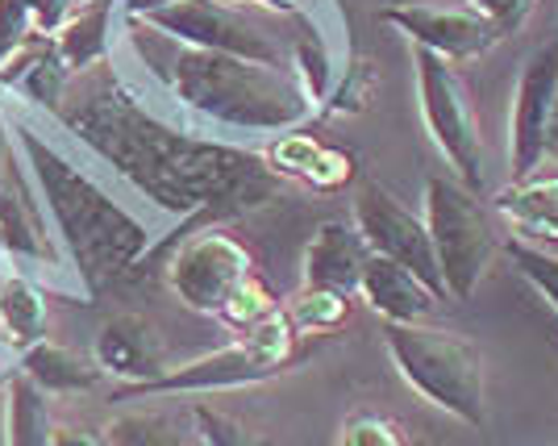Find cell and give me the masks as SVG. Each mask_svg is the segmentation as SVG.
I'll return each mask as SVG.
<instances>
[{"instance_id": "6da1fadb", "label": "cell", "mask_w": 558, "mask_h": 446, "mask_svg": "<svg viewBox=\"0 0 558 446\" xmlns=\"http://www.w3.org/2000/svg\"><path fill=\"white\" fill-rule=\"evenodd\" d=\"M59 125L84 142L121 184L180 226H221L283 196V180L258 150L226 142L187 118L175 96L146 71H117L113 55L71 75Z\"/></svg>"}, {"instance_id": "7a4b0ae2", "label": "cell", "mask_w": 558, "mask_h": 446, "mask_svg": "<svg viewBox=\"0 0 558 446\" xmlns=\"http://www.w3.org/2000/svg\"><path fill=\"white\" fill-rule=\"evenodd\" d=\"M4 118H9V134L29 176L43 226L93 305L100 288L125 280L142 258L167 246V221H155L146 209L121 201L105 176H96L93 167H84L71 155L68 142L43 134L38 109L4 105Z\"/></svg>"}, {"instance_id": "3957f363", "label": "cell", "mask_w": 558, "mask_h": 446, "mask_svg": "<svg viewBox=\"0 0 558 446\" xmlns=\"http://www.w3.org/2000/svg\"><path fill=\"white\" fill-rule=\"evenodd\" d=\"M130 22V50L138 55V68H146L167 93L175 96V105L184 109L196 125H205L209 134L230 142V134H288L304 130L317 118L313 96L301 88V80L288 68H267L251 63L238 55L221 50H196L171 43L159 34L163 50L150 47L146 29L134 17Z\"/></svg>"}, {"instance_id": "277c9868", "label": "cell", "mask_w": 558, "mask_h": 446, "mask_svg": "<svg viewBox=\"0 0 558 446\" xmlns=\"http://www.w3.org/2000/svg\"><path fill=\"white\" fill-rule=\"evenodd\" d=\"M384 347L392 359L396 376L404 379L425 405L450 413L454 422L484 430L488 425V379L480 351L438 326L425 322H388Z\"/></svg>"}, {"instance_id": "5b68a950", "label": "cell", "mask_w": 558, "mask_h": 446, "mask_svg": "<svg viewBox=\"0 0 558 446\" xmlns=\"http://www.w3.org/2000/svg\"><path fill=\"white\" fill-rule=\"evenodd\" d=\"M296 326L288 322V313L276 309L271 317H263L255 329H246L242 338H233L230 347L209 354H196L180 367H167L159 379L138 384V388H117L113 400H146V397H213V393H233V388H251L263 379L283 376L296 363Z\"/></svg>"}, {"instance_id": "8992f818", "label": "cell", "mask_w": 558, "mask_h": 446, "mask_svg": "<svg viewBox=\"0 0 558 446\" xmlns=\"http://www.w3.org/2000/svg\"><path fill=\"white\" fill-rule=\"evenodd\" d=\"M425 230L434 242V255L442 267L446 297L466 301L480 280L488 276L492 258H496V230L488 221V209L480 205V192L450 180V176H429L425 180Z\"/></svg>"}, {"instance_id": "52a82bcc", "label": "cell", "mask_w": 558, "mask_h": 446, "mask_svg": "<svg viewBox=\"0 0 558 446\" xmlns=\"http://www.w3.org/2000/svg\"><path fill=\"white\" fill-rule=\"evenodd\" d=\"M409 59H413V84H417V109L425 134L450 164L459 184H466L471 192H484V184H488L484 142H480V121H475V109H471V96H466L459 71H454V63H446L442 55L421 47H409Z\"/></svg>"}, {"instance_id": "ba28073f", "label": "cell", "mask_w": 558, "mask_h": 446, "mask_svg": "<svg viewBox=\"0 0 558 446\" xmlns=\"http://www.w3.org/2000/svg\"><path fill=\"white\" fill-rule=\"evenodd\" d=\"M125 17H138L142 25L159 29L180 47L221 50V55H238L251 63L292 71V50L276 43L263 25L251 22L242 9L221 4V0H163V4H150L142 13H125Z\"/></svg>"}, {"instance_id": "9c48e42d", "label": "cell", "mask_w": 558, "mask_h": 446, "mask_svg": "<svg viewBox=\"0 0 558 446\" xmlns=\"http://www.w3.org/2000/svg\"><path fill=\"white\" fill-rule=\"evenodd\" d=\"M255 272L251 251L226 234L221 226H205L196 234H187L171 258H167V288L180 297V305L201 313V317H217L221 305L230 301V292Z\"/></svg>"}, {"instance_id": "30bf717a", "label": "cell", "mask_w": 558, "mask_h": 446, "mask_svg": "<svg viewBox=\"0 0 558 446\" xmlns=\"http://www.w3.org/2000/svg\"><path fill=\"white\" fill-rule=\"evenodd\" d=\"M350 221L363 234L372 255H384L400 263V267H409L421 284L434 288L438 301H450L442 267H438V255H434V242H429V230H425V217H417L409 205H400L392 192L379 189L375 180H363L354 189V201H350Z\"/></svg>"}, {"instance_id": "8fae6325", "label": "cell", "mask_w": 558, "mask_h": 446, "mask_svg": "<svg viewBox=\"0 0 558 446\" xmlns=\"http://www.w3.org/2000/svg\"><path fill=\"white\" fill-rule=\"evenodd\" d=\"M558 113V38L530 50L512 84L509 109V171L512 180H530L550 164V134Z\"/></svg>"}, {"instance_id": "7c38bea8", "label": "cell", "mask_w": 558, "mask_h": 446, "mask_svg": "<svg viewBox=\"0 0 558 446\" xmlns=\"http://www.w3.org/2000/svg\"><path fill=\"white\" fill-rule=\"evenodd\" d=\"M388 25H396L409 47L434 50L446 63H471L480 55H488L500 43V29L484 22L471 9H434V4H388L379 13Z\"/></svg>"}, {"instance_id": "4fadbf2b", "label": "cell", "mask_w": 558, "mask_h": 446, "mask_svg": "<svg viewBox=\"0 0 558 446\" xmlns=\"http://www.w3.org/2000/svg\"><path fill=\"white\" fill-rule=\"evenodd\" d=\"M93 359L105 376H113L121 388H138L167 372L163 338L150 317L142 313H113L96 329Z\"/></svg>"}, {"instance_id": "5bb4252c", "label": "cell", "mask_w": 558, "mask_h": 446, "mask_svg": "<svg viewBox=\"0 0 558 446\" xmlns=\"http://www.w3.org/2000/svg\"><path fill=\"white\" fill-rule=\"evenodd\" d=\"M367 242L354 230V221H322L308 238L301 258V288H326L342 297H359L363 267H367Z\"/></svg>"}, {"instance_id": "9a60e30c", "label": "cell", "mask_w": 558, "mask_h": 446, "mask_svg": "<svg viewBox=\"0 0 558 446\" xmlns=\"http://www.w3.org/2000/svg\"><path fill=\"white\" fill-rule=\"evenodd\" d=\"M71 71L54 50L50 34H34L9 63H0V96H17L22 105L54 118L68 96Z\"/></svg>"}, {"instance_id": "2e32d148", "label": "cell", "mask_w": 558, "mask_h": 446, "mask_svg": "<svg viewBox=\"0 0 558 446\" xmlns=\"http://www.w3.org/2000/svg\"><path fill=\"white\" fill-rule=\"evenodd\" d=\"M359 297L367 301L372 313H379L384 322H425L438 297L429 284H421L409 267H400L392 258L372 255L367 267H363V284H359Z\"/></svg>"}, {"instance_id": "e0dca14e", "label": "cell", "mask_w": 558, "mask_h": 446, "mask_svg": "<svg viewBox=\"0 0 558 446\" xmlns=\"http://www.w3.org/2000/svg\"><path fill=\"white\" fill-rule=\"evenodd\" d=\"M117 13H121V0H80V9H71L68 22L50 34L71 75L96 68L113 55Z\"/></svg>"}, {"instance_id": "ac0fdd59", "label": "cell", "mask_w": 558, "mask_h": 446, "mask_svg": "<svg viewBox=\"0 0 558 446\" xmlns=\"http://www.w3.org/2000/svg\"><path fill=\"white\" fill-rule=\"evenodd\" d=\"M17 372H22L29 384H38L47 397H75V393H93L100 384V367H96L93 354H80L63 347V342H34L17 354Z\"/></svg>"}, {"instance_id": "d6986e66", "label": "cell", "mask_w": 558, "mask_h": 446, "mask_svg": "<svg viewBox=\"0 0 558 446\" xmlns=\"http://www.w3.org/2000/svg\"><path fill=\"white\" fill-rule=\"evenodd\" d=\"M50 329L47 288L25 276V272H4L0 276V342L13 354L43 342Z\"/></svg>"}, {"instance_id": "ffe728a7", "label": "cell", "mask_w": 558, "mask_h": 446, "mask_svg": "<svg viewBox=\"0 0 558 446\" xmlns=\"http://www.w3.org/2000/svg\"><path fill=\"white\" fill-rule=\"evenodd\" d=\"M492 213H500L517 234H537L558 242V176L537 171L530 180H512L492 196Z\"/></svg>"}, {"instance_id": "44dd1931", "label": "cell", "mask_w": 558, "mask_h": 446, "mask_svg": "<svg viewBox=\"0 0 558 446\" xmlns=\"http://www.w3.org/2000/svg\"><path fill=\"white\" fill-rule=\"evenodd\" d=\"M54 418L50 397L29 384L22 372H9L4 379V446H50Z\"/></svg>"}, {"instance_id": "7402d4cb", "label": "cell", "mask_w": 558, "mask_h": 446, "mask_svg": "<svg viewBox=\"0 0 558 446\" xmlns=\"http://www.w3.org/2000/svg\"><path fill=\"white\" fill-rule=\"evenodd\" d=\"M105 446H184L180 422L155 409H121L100 430Z\"/></svg>"}, {"instance_id": "603a6c76", "label": "cell", "mask_w": 558, "mask_h": 446, "mask_svg": "<svg viewBox=\"0 0 558 446\" xmlns=\"http://www.w3.org/2000/svg\"><path fill=\"white\" fill-rule=\"evenodd\" d=\"M505 255H509V263L517 267V276L530 284L537 297L558 313V255L555 251L537 246L530 238H509V242H505Z\"/></svg>"}, {"instance_id": "cb8c5ba5", "label": "cell", "mask_w": 558, "mask_h": 446, "mask_svg": "<svg viewBox=\"0 0 558 446\" xmlns=\"http://www.w3.org/2000/svg\"><path fill=\"white\" fill-rule=\"evenodd\" d=\"M347 309H350V297H342V292L301 288L283 313L296 326V334H329V329H338L347 322Z\"/></svg>"}, {"instance_id": "d4e9b609", "label": "cell", "mask_w": 558, "mask_h": 446, "mask_svg": "<svg viewBox=\"0 0 558 446\" xmlns=\"http://www.w3.org/2000/svg\"><path fill=\"white\" fill-rule=\"evenodd\" d=\"M276 292L267 288V284L258 280L255 272L246 276V280L238 284L230 292V301L221 305V313H217V322H226L230 329H238V334H246V329H255L263 317H271L276 313Z\"/></svg>"}, {"instance_id": "484cf974", "label": "cell", "mask_w": 558, "mask_h": 446, "mask_svg": "<svg viewBox=\"0 0 558 446\" xmlns=\"http://www.w3.org/2000/svg\"><path fill=\"white\" fill-rule=\"evenodd\" d=\"M192 425H196V438L205 446H267L255 430H246L238 418L213 409V405H192Z\"/></svg>"}, {"instance_id": "4316f807", "label": "cell", "mask_w": 558, "mask_h": 446, "mask_svg": "<svg viewBox=\"0 0 558 446\" xmlns=\"http://www.w3.org/2000/svg\"><path fill=\"white\" fill-rule=\"evenodd\" d=\"M338 446H413L409 434L384 413H350L338 430Z\"/></svg>"}, {"instance_id": "83f0119b", "label": "cell", "mask_w": 558, "mask_h": 446, "mask_svg": "<svg viewBox=\"0 0 558 446\" xmlns=\"http://www.w3.org/2000/svg\"><path fill=\"white\" fill-rule=\"evenodd\" d=\"M354 171H359V164H354L350 150H342V146H326V142H322V150H317L313 167L304 171V184L317 192H338L354 180Z\"/></svg>"}, {"instance_id": "f1b7e54d", "label": "cell", "mask_w": 558, "mask_h": 446, "mask_svg": "<svg viewBox=\"0 0 558 446\" xmlns=\"http://www.w3.org/2000/svg\"><path fill=\"white\" fill-rule=\"evenodd\" d=\"M34 34L38 29L29 17V0H0V63H9Z\"/></svg>"}, {"instance_id": "f546056e", "label": "cell", "mask_w": 558, "mask_h": 446, "mask_svg": "<svg viewBox=\"0 0 558 446\" xmlns=\"http://www.w3.org/2000/svg\"><path fill=\"white\" fill-rule=\"evenodd\" d=\"M537 0H466V9L471 13H480L484 22H492L500 29V38L505 34H517L521 25L530 22V13H534Z\"/></svg>"}, {"instance_id": "4dcf8cb0", "label": "cell", "mask_w": 558, "mask_h": 446, "mask_svg": "<svg viewBox=\"0 0 558 446\" xmlns=\"http://www.w3.org/2000/svg\"><path fill=\"white\" fill-rule=\"evenodd\" d=\"M71 0H29V17H34V29L38 34H54L59 25L68 22Z\"/></svg>"}, {"instance_id": "1f68e13d", "label": "cell", "mask_w": 558, "mask_h": 446, "mask_svg": "<svg viewBox=\"0 0 558 446\" xmlns=\"http://www.w3.org/2000/svg\"><path fill=\"white\" fill-rule=\"evenodd\" d=\"M13 155H17V146H13L9 118H4V100H0V196H4V189L13 184Z\"/></svg>"}, {"instance_id": "d6a6232c", "label": "cell", "mask_w": 558, "mask_h": 446, "mask_svg": "<svg viewBox=\"0 0 558 446\" xmlns=\"http://www.w3.org/2000/svg\"><path fill=\"white\" fill-rule=\"evenodd\" d=\"M221 4H233V9H246V4H263L271 13H288V17H301L313 9V0H221Z\"/></svg>"}, {"instance_id": "836d02e7", "label": "cell", "mask_w": 558, "mask_h": 446, "mask_svg": "<svg viewBox=\"0 0 558 446\" xmlns=\"http://www.w3.org/2000/svg\"><path fill=\"white\" fill-rule=\"evenodd\" d=\"M50 446H105V438H100V434H93V430L54 425V438H50Z\"/></svg>"}, {"instance_id": "e575fe53", "label": "cell", "mask_w": 558, "mask_h": 446, "mask_svg": "<svg viewBox=\"0 0 558 446\" xmlns=\"http://www.w3.org/2000/svg\"><path fill=\"white\" fill-rule=\"evenodd\" d=\"M550 164H558V113H555V134H550Z\"/></svg>"}, {"instance_id": "d590c367", "label": "cell", "mask_w": 558, "mask_h": 446, "mask_svg": "<svg viewBox=\"0 0 558 446\" xmlns=\"http://www.w3.org/2000/svg\"><path fill=\"white\" fill-rule=\"evenodd\" d=\"M4 379H9V367H4V359H0V384H4Z\"/></svg>"}, {"instance_id": "8d00e7d4", "label": "cell", "mask_w": 558, "mask_h": 446, "mask_svg": "<svg viewBox=\"0 0 558 446\" xmlns=\"http://www.w3.org/2000/svg\"><path fill=\"white\" fill-rule=\"evenodd\" d=\"M0 251H4V234H0ZM4 255H9V251H4Z\"/></svg>"}]
</instances>
